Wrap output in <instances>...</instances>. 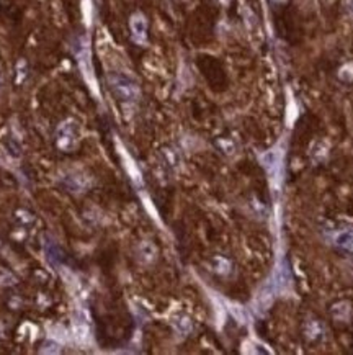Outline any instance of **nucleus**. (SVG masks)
Masks as SVG:
<instances>
[{"mask_svg": "<svg viewBox=\"0 0 353 355\" xmlns=\"http://www.w3.org/2000/svg\"><path fill=\"white\" fill-rule=\"evenodd\" d=\"M110 87L113 90V93L116 95L121 101H134L139 97V87L138 84L133 81L131 77H128L125 74H120V72H113L108 77Z\"/></svg>", "mask_w": 353, "mask_h": 355, "instance_id": "f257e3e1", "label": "nucleus"}, {"mask_svg": "<svg viewBox=\"0 0 353 355\" xmlns=\"http://www.w3.org/2000/svg\"><path fill=\"white\" fill-rule=\"evenodd\" d=\"M78 141V126L75 121H66L63 126L58 129V146L59 149L66 152H71L77 148Z\"/></svg>", "mask_w": 353, "mask_h": 355, "instance_id": "f03ea898", "label": "nucleus"}, {"mask_svg": "<svg viewBox=\"0 0 353 355\" xmlns=\"http://www.w3.org/2000/svg\"><path fill=\"white\" fill-rule=\"evenodd\" d=\"M330 241H332V244L337 247V249L349 252L353 256V226L335 229L332 236H330Z\"/></svg>", "mask_w": 353, "mask_h": 355, "instance_id": "7ed1b4c3", "label": "nucleus"}, {"mask_svg": "<svg viewBox=\"0 0 353 355\" xmlns=\"http://www.w3.org/2000/svg\"><path fill=\"white\" fill-rule=\"evenodd\" d=\"M74 332L78 341H87L90 337V323L85 311H77L74 318Z\"/></svg>", "mask_w": 353, "mask_h": 355, "instance_id": "20e7f679", "label": "nucleus"}, {"mask_svg": "<svg viewBox=\"0 0 353 355\" xmlns=\"http://www.w3.org/2000/svg\"><path fill=\"white\" fill-rule=\"evenodd\" d=\"M131 33L136 43H145V39H147V21L142 15H134L131 18Z\"/></svg>", "mask_w": 353, "mask_h": 355, "instance_id": "39448f33", "label": "nucleus"}, {"mask_svg": "<svg viewBox=\"0 0 353 355\" xmlns=\"http://www.w3.org/2000/svg\"><path fill=\"white\" fill-rule=\"evenodd\" d=\"M139 256H141L142 262H150L155 257V247L149 242H142L139 247Z\"/></svg>", "mask_w": 353, "mask_h": 355, "instance_id": "423d86ee", "label": "nucleus"}, {"mask_svg": "<svg viewBox=\"0 0 353 355\" xmlns=\"http://www.w3.org/2000/svg\"><path fill=\"white\" fill-rule=\"evenodd\" d=\"M173 324L177 326V329L182 332V334H187V332L192 329V323H190V319L187 316H180L173 321Z\"/></svg>", "mask_w": 353, "mask_h": 355, "instance_id": "0eeeda50", "label": "nucleus"}, {"mask_svg": "<svg viewBox=\"0 0 353 355\" xmlns=\"http://www.w3.org/2000/svg\"><path fill=\"white\" fill-rule=\"evenodd\" d=\"M306 332H307V336H309L311 339H317V337L321 336V332H322V331H321V326H319L317 323H314V321H312V323L307 324Z\"/></svg>", "mask_w": 353, "mask_h": 355, "instance_id": "6e6552de", "label": "nucleus"}, {"mask_svg": "<svg viewBox=\"0 0 353 355\" xmlns=\"http://www.w3.org/2000/svg\"><path fill=\"white\" fill-rule=\"evenodd\" d=\"M347 10H349V13L352 15V18H353V0H349V2H347Z\"/></svg>", "mask_w": 353, "mask_h": 355, "instance_id": "1a4fd4ad", "label": "nucleus"}]
</instances>
